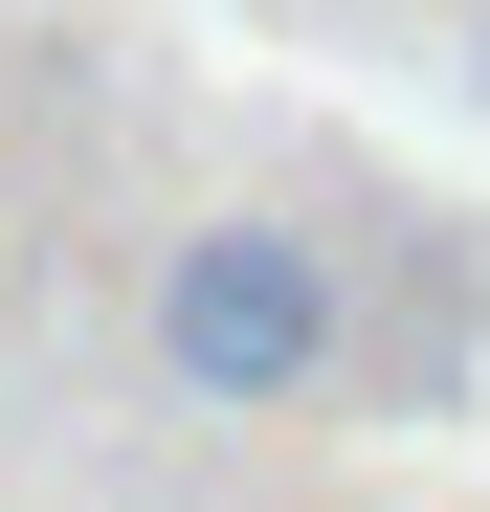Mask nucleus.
<instances>
[{
	"label": "nucleus",
	"instance_id": "f257e3e1",
	"mask_svg": "<svg viewBox=\"0 0 490 512\" xmlns=\"http://www.w3.org/2000/svg\"><path fill=\"white\" fill-rule=\"evenodd\" d=\"M156 379H179L201 423H312L357 379V268L290 201H201L179 245H156Z\"/></svg>",
	"mask_w": 490,
	"mask_h": 512
}]
</instances>
